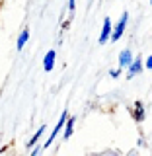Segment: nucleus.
Returning a JSON list of instances; mask_svg holds the SVG:
<instances>
[{
    "instance_id": "nucleus-1",
    "label": "nucleus",
    "mask_w": 152,
    "mask_h": 156,
    "mask_svg": "<svg viewBox=\"0 0 152 156\" xmlns=\"http://www.w3.org/2000/svg\"><path fill=\"white\" fill-rule=\"evenodd\" d=\"M68 117H70V115H68V111L65 109V111H62V113H61V119H58V121H57V125H55V129H53V131H51V135H49V139L45 140V143H43V146H45V148H49V146H51V144H53V140H55V139H57V136H58V133H61V131H65V125H66V121H68Z\"/></svg>"
},
{
    "instance_id": "nucleus-2",
    "label": "nucleus",
    "mask_w": 152,
    "mask_h": 156,
    "mask_svg": "<svg viewBox=\"0 0 152 156\" xmlns=\"http://www.w3.org/2000/svg\"><path fill=\"white\" fill-rule=\"evenodd\" d=\"M127 22H129V12H123L121 14V18H119V22L113 26V33H111V41H119L121 37H123V33H125V29H127Z\"/></svg>"
},
{
    "instance_id": "nucleus-3",
    "label": "nucleus",
    "mask_w": 152,
    "mask_h": 156,
    "mask_svg": "<svg viewBox=\"0 0 152 156\" xmlns=\"http://www.w3.org/2000/svg\"><path fill=\"white\" fill-rule=\"evenodd\" d=\"M111 33H113V23H111V20L109 18H105L104 20V26H101V33H100V45H105L107 43V39H111Z\"/></svg>"
},
{
    "instance_id": "nucleus-4",
    "label": "nucleus",
    "mask_w": 152,
    "mask_h": 156,
    "mask_svg": "<svg viewBox=\"0 0 152 156\" xmlns=\"http://www.w3.org/2000/svg\"><path fill=\"white\" fill-rule=\"evenodd\" d=\"M131 113H133V119L136 121V123H143V121L146 119L144 104H143V101H135V105H133V109H131Z\"/></svg>"
},
{
    "instance_id": "nucleus-5",
    "label": "nucleus",
    "mask_w": 152,
    "mask_h": 156,
    "mask_svg": "<svg viewBox=\"0 0 152 156\" xmlns=\"http://www.w3.org/2000/svg\"><path fill=\"white\" fill-rule=\"evenodd\" d=\"M127 78H135L136 74H140V72L144 70V62L140 61V57H136V58H133V62H131V66L127 68Z\"/></svg>"
},
{
    "instance_id": "nucleus-6",
    "label": "nucleus",
    "mask_w": 152,
    "mask_h": 156,
    "mask_svg": "<svg viewBox=\"0 0 152 156\" xmlns=\"http://www.w3.org/2000/svg\"><path fill=\"white\" fill-rule=\"evenodd\" d=\"M55 62H57V51L51 49V51H47L45 57H43V68H45V72H51L53 68H55Z\"/></svg>"
},
{
    "instance_id": "nucleus-7",
    "label": "nucleus",
    "mask_w": 152,
    "mask_h": 156,
    "mask_svg": "<svg viewBox=\"0 0 152 156\" xmlns=\"http://www.w3.org/2000/svg\"><path fill=\"white\" fill-rule=\"evenodd\" d=\"M133 53L129 51V49H125V51H121L119 53V68L123 70V68H129L131 66V62H133Z\"/></svg>"
},
{
    "instance_id": "nucleus-8",
    "label": "nucleus",
    "mask_w": 152,
    "mask_h": 156,
    "mask_svg": "<svg viewBox=\"0 0 152 156\" xmlns=\"http://www.w3.org/2000/svg\"><path fill=\"white\" fill-rule=\"evenodd\" d=\"M45 129H47V125H41V127H39V129L35 131V133L31 135V139L27 140V150H29V148L33 150V148H35V146H37V143H39V139H41V135L45 133Z\"/></svg>"
},
{
    "instance_id": "nucleus-9",
    "label": "nucleus",
    "mask_w": 152,
    "mask_h": 156,
    "mask_svg": "<svg viewBox=\"0 0 152 156\" xmlns=\"http://www.w3.org/2000/svg\"><path fill=\"white\" fill-rule=\"evenodd\" d=\"M74 127H76V117H68V121H66V125H65V131H62V136L65 139H70L72 133H74Z\"/></svg>"
},
{
    "instance_id": "nucleus-10",
    "label": "nucleus",
    "mask_w": 152,
    "mask_h": 156,
    "mask_svg": "<svg viewBox=\"0 0 152 156\" xmlns=\"http://www.w3.org/2000/svg\"><path fill=\"white\" fill-rule=\"evenodd\" d=\"M27 41H29V29L26 27V29H23V31L19 33V35H18V43H16L18 51H22V49L26 47V43H27Z\"/></svg>"
},
{
    "instance_id": "nucleus-11",
    "label": "nucleus",
    "mask_w": 152,
    "mask_h": 156,
    "mask_svg": "<svg viewBox=\"0 0 152 156\" xmlns=\"http://www.w3.org/2000/svg\"><path fill=\"white\" fill-rule=\"evenodd\" d=\"M144 68H148V70H152V55L146 57V61H144Z\"/></svg>"
},
{
    "instance_id": "nucleus-12",
    "label": "nucleus",
    "mask_w": 152,
    "mask_h": 156,
    "mask_svg": "<svg viewBox=\"0 0 152 156\" xmlns=\"http://www.w3.org/2000/svg\"><path fill=\"white\" fill-rule=\"evenodd\" d=\"M68 10H70V12L76 10V0H68Z\"/></svg>"
},
{
    "instance_id": "nucleus-13",
    "label": "nucleus",
    "mask_w": 152,
    "mask_h": 156,
    "mask_svg": "<svg viewBox=\"0 0 152 156\" xmlns=\"http://www.w3.org/2000/svg\"><path fill=\"white\" fill-rule=\"evenodd\" d=\"M109 74H111V76H113V78H117V76H119V74H121V68H115V70H111V72H109Z\"/></svg>"
},
{
    "instance_id": "nucleus-14",
    "label": "nucleus",
    "mask_w": 152,
    "mask_h": 156,
    "mask_svg": "<svg viewBox=\"0 0 152 156\" xmlns=\"http://www.w3.org/2000/svg\"><path fill=\"white\" fill-rule=\"evenodd\" d=\"M29 156H39V148H33V150H31V154H29Z\"/></svg>"
},
{
    "instance_id": "nucleus-15",
    "label": "nucleus",
    "mask_w": 152,
    "mask_h": 156,
    "mask_svg": "<svg viewBox=\"0 0 152 156\" xmlns=\"http://www.w3.org/2000/svg\"><path fill=\"white\" fill-rule=\"evenodd\" d=\"M150 4H152V0H150Z\"/></svg>"
},
{
    "instance_id": "nucleus-16",
    "label": "nucleus",
    "mask_w": 152,
    "mask_h": 156,
    "mask_svg": "<svg viewBox=\"0 0 152 156\" xmlns=\"http://www.w3.org/2000/svg\"><path fill=\"white\" fill-rule=\"evenodd\" d=\"M90 2H92V0H90Z\"/></svg>"
}]
</instances>
